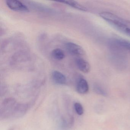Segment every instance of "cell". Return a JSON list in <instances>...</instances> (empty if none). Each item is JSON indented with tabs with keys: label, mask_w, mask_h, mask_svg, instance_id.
Masks as SVG:
<instances>
[{
	"label": "cell",
	"mask_w": 130,
	"mask_h": 130,
	"mask_svg": "<svg viewBox=\"0 0 130 130\" xmlns=\"http://www.w3.org/2000/svg\"><path fill=\"white\" fill-rule=\"evenodd\" d=\"M100 16L119 31L130 36V22L108 12H101Z\"/></svg>",
	"instance_id": "1"
},
{
	"label": "cell",
	"mask_w": 130,
	"mask_h": 130,
	"mask_svg": "<svg viewBox=\"0 0 130 130\" xmlns=\"http://www.w3.org/2000/svg\"><path fill=\"white\" fill-rule=\"evenodd\" d=\"M17 102L15 99L8 98L5 99L1 104L0 109V117L1 119L12 117Z\"/></svg>",
	"instance_id": "2"
},
{
	"label": "cell",
	"mask_w": 130,
	"mask_h": 130,
	"mask_svg": "<svg viewBox=\"0 0 130 130\" xmlns=\"http://www.w3.org/2000/svg\"><path fill=\"white\" fill-rule=\"evenodd\" d=\"M6 4L11 10L20 12H29V9L24 4L17 0H7Z\"/></svg>",
	"instance_id": "3"
},
{
	"label": "cell",
	"mask_w": 130,
	"mask_h": 130,
	"mask_svg": "<svg viewBox=\"0 0 130 130\" xmlns=\"http://www.w3.org/2000/svg\"><path fill=\"white\" fill-rule=\"evenodd\" d=\"M65 46L68 52L73 55L80 56L85 54L83 48L77 44L71 42H67Z\"/></svg>",
	"instance_id": "4"
},
{
	"label": "cell",
	"mask_w": 130,
	"mask_h": 130,
	"mask_svg": "<svg viewBox=\"0 0 130 130\" xmlns=\"http://www.w3.org/2000/svg\"><path fill=\"white\" fill-rule=\"evenodd\" d=\"M28 108L29 106L28 104L17 103L14 109L12 117L15 118H18L22 117L27 112Z\"/></svg>",
	"instance_id": "5"
},
{
	"label": "cell",
	"mask_w": 130,
	"mask_h": 130,
	"mask_svg": "<svg viewBox=\"0 0 130 130\" xmlns=\"http://www.w3.org/2000/svg\"><path fill=\"white\" fill-rule=\"evenodd\" d=\"M76 89L77 92L80 94H86L88 92L89 87L87 81L83 77L78 79L77 82Z\"/></svg>",
	"instance_id": "6"
},
{
	"label": "cell",
	"mask_w": 130,
	"mask_h": 130,
	"mask_svg": "<svg viewBox=\"0 0 130 130\" xmlns=\"http://www.w3.org/2000/svg\"><path fill=\"white\" fill-rule=\"evenodd\" d=\"M52 80L56 84L64 85L67 82L66 76L62 73L58 71H54L52 73Z\"/></svg>",
	"instance_id": "7"
},
{
	"label": "cell",
	"mask_w": 130,
	"mask_h": 130,
	"mask_svg": "<svg viewBox=\"0 0 130 130\" xmlns=\"http://www.w3.org/2000/svg\"><path fill=\"white\" fill-rule=\"evenodd\" d=\"M76 63L78 69L83 73H87L90 71V65L84 59L82 58H77L76 60Z\"/></svg>",
	"instance_id": "8"
},
{
	"label": "cell",
	"mask_w": 130,
	"mask_h": 130,
	"mask_svg": "<svg viewBox=\"0 0 130 130\" xmlns=\"http://www.w3.org/2000/svg\"><path fill=\"white\" fill-rule=\"evenodd\" d=\"M58 2L63 3L68 6H70L73 8L80 11H83V12H87V9L85 7L75 1H58Z\"/></svg>",
	"instance_id": "9"
},
{
	"label": "cell",
	"mask_w": 130,
	"mask_h": 130,
	"mask_svg": "<svg viewBox=\"0 0 130 130\" xmlns=\"http://www.w3.org/2000/svg\"><path fill=\"white\" fill-rule=\"evenodd\" d=\"M52 56L55 59L58 60H61L65 57V54L62 49L57 48L52 51Z\"/></svg>",
	"instance_id": "10"
},
{
	"label": "cell",
	"mask_w": 130,
	"mask_h": 130,
	"mask_svg": "<svg viewBox=\"0 0 130 130\" xmlns=\"http://www.w3.org/2000/svg\"><path fill=\"white\" fill-rule=\"evenodd\" d=\"M116 42L118 45L130 51V42L124 39H117Z\"/></svg>",
	"instance_id": "11"
},
{
	"label": "cell",
	"mask_w": 130,
	"mask_h": 130,
	"mask_svg": "<svg viewBox=\"0 0 130 130\" xmlns=\"http://www.w3.org/2000/svg\"><path fill=\"white\" fill-rule=\"evenodd\" d=\"M74 109L76 112L79 115H82L84 113V109L81 104L79 103H76L74 105Z\"/></svg>",
	"instance_id": "12"
},
{
	"label": "cell",
	"mask_w": 130,
	"mask_h": 130,
	"mask_svg": "<svg viewBox=\"0 0 130 130\" xmlns=\"http://www.w3.org/2000/svg\"><path fill=\"white\" fill-rule=\"evenodd\" d=\"M96 90L97 91V92H98L99 93H100V94H101L102 95H103V94L105 93L104 91L103 90L100 88L99 87H96Z\"/></svg>",
	"instance_id": "13"
}]
</instances>
